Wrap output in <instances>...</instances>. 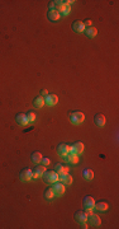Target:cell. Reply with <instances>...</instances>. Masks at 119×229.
Here are the masks:
<instances>
[{
  "label": "cell",
  "mask_w": 119,
  "mask_h": 229,
  "mask_svg": "<svg viewBox=\"0 0 119 229\" xmlns=\"http://www.w3.org/2000/svg\"><path fill=\"white\" fill-rule=\"evenodd\" d=\"M43 178H45L46 183H55L60 179L58 173H56L55 171H46L43 173Z\"/></svg>",
  "instance_id": "obj_1"
},
{
  "label": "cell",
  "mask_w": 119,
  "mask_h": 229,
  "mask_svg": "<svg viewBox=\"0 0 119 229\" xmlns=\"http://www.w3.org/2000/svg\"><path fill=\"white\" fill-rule=\"evenodd\" d=\"M84 120H85V115L83 112H80V111H75V112L70 113V121L75 125H79L81 122H84Z\"/></svg>",
  "instance_id": "obj_2"
},
{
  "label": "cell",
  "mask_w": 119,
  "mask_h": 229,
  "mask_svg": "<svg viewBox=\"0 0 119 229\" xmlns=\"http://www.w3.org/2000/svg\"><path fill=\"white\" fill-rule=\"evenodd\" d=\"M52 190H53V192H55V195H56V196H61V195H63V194H65V185H63L62 182L60 183L58 181H57V182L53 183V186H52Z\"/></svg>",
  "instance_id": "obj_3"
},
{
  "label": "cell",
  "mask_w": 119,
  "mask_h": 229,
  "mask_svg": "<svg viewBox=\"0 0 119 229\" xmlns=\"http://www.w3.org/2000/svg\"><path fill=\"white\" fill-rule=\"evenodd\" d=\"M46 172V167L45 166H37L34 169H33V174H32V178L36 179V178H38L41 177V176H43V173Z\"/></svg>",
  "instance_id": "obj_4"
},
{
  "label": "cell",
  "mask_w": 119,
  "mask_h": 229,
  "mask_svg": "<svg viewBox=\"0 0 119 229\" xmlns=\"http://www.w3.org/2000/svg\"><path fill=\"white\" fill-rule=\"evenodd\" d=\"M88 221L90 223L91 225H94V227H99L100 224H101V220H100V218L96 215V214H90L89 216H88Z\"/></svg>",
  "instance_id": "obj_5"
},
{
  "label": "cell",
  "mask_w": 119,
  "mask_h": 229,
  "mask_svg": "<svg viewBox=\"0 0 119 229\" xmlns=\"http://www.w3.org/2000/svg\"><path fill=\"white\" fill-rule=\"evenodd\" d=\"M57 102H58V97L56 94H48L45 98V104L47 106H55L57 104Z\"/></svg>",
  "instance_id": "obj_6"
},
{
  "label": "cell",
  "mask_w": 119,
  "mask_h": 229,
  "mask_svg": "<svg viewBox=\"0 0 119 229\" xmlns=\"http://www.w3.org/2000/svg\"><path fill=\"white\" fill-rule=\"evenodd\" d=\"M68 152H70V146L67 145V144H60V145L57 146V153L61 157H66L68 154Z\"/></svg>",
  "instance_id": "obj_7"
},
{
  "label": "cell",
  "mask_w": 119,
  "mask_h": 229,
  "mask_svg": "<svg viewBox=\"0 0 119 229\" xmlns=\"http://www.w3.org/2000/svg\"><path fill=\"white\" fill-rule=\"evenodd\" d=\"M75 218H76V220L80 223V224H85V223L88 221V214H86L85 211H81V210L75 214Z\"/></svg>",
  "instance_id": "obj_8"
},
{
  "label": "cell",
  "mask_w": 119,
  "mask_h": 229,
  "mask_svg": "<svg viewBox=\"0 0 119 229\" xmlns=\"http://www.w3.org/2000/svg\"><path fill=\"white\" fill-rule=\"evenodd\" d=\"M72 29H74L75 32H79V33L84 32V31H85L84 22H81V20H75V22L72 23Z\"/></svg>",
  "instance_id": "obj_9"
},
{
  "label": "cell",
  "mask_w": 119,
  "mask_h": 229,
  "mask_svg": "<svg viewBox=\"0 0 119 229\" xmlns=\"http://www.w3.org/2000/svg\"><path fill=\"white\" fill-rule=\"evenodd\" d=\"M60 179H61V182L66 186V185H71L72 183V177L70 176L68 173H63V174H58Z\"/></svg>",
  "instance_id": "obj_10"
},
{
  "label": "cell",
  "mask_w": 119,
  "mask_h": 229,
  "mask_svg": "<svg viewBox=\"0 0 119 229\" xmlns=\"http://www.w3.org/2000/svg\"><path fill=\"white\" fill-rule=\"evenodd\" d=\"M71 148H72L74 154H77V155H80V154L84 152V144H83V143H80V141L75 143Z\"/></svg>",
  "instance_id": "obj_11"
},
{
  "label": "cell",
  "mask_w": 119,
  "mask_h": 229,
  "mask_svg": "<svg viewBox=\"0 0 119 229\" xmlns=\"http://www.w3.org/2000/svg\"><path fill=\"white\" fill-rule=\"evenodd\" d=\"M66 159L67 163H71V164H76L79 162V155L77 154H74V153H68L66 157H63Z\"/></svg>",
  "instance_id": "obj_12"
},
{
  "label": "cell",
  "mask_w": 119,
  "mask_h": 229,
  "mask_svg": "<svg viewBox=\"0 0 119 229\" xmlns=\"http://www.w3.org/2000/svg\"><path fill=\"white\" fill-rule=\"evenodd\" d=\"M94 121H95V125L98 126V127H103L105 125V116L104 115H95V119H94Z\"/></svg>",
  "instance_id": "obj_13"
},
{
  "label": "cell",
  "mask_w": 119,
  "mask_h": 229,
  "mask_svg": "<svg viewBox=\"0 0 119 229\" xmlns=\"http://www.w3.org/2000/svg\"><path fill=\"white\" fill-rule=\"evenodd\" d=\"M55 172L58 174H63V173H68V167L63 166L62 163H57L55 167Z\"/></svg>",
  "instance_id": "obj_14"
},
{
  "label": "cell",
  "mask_w": 119,
  "mask_h": 229,
  "mask_svg": "<svg viewBox=\"0 0 119 229\" xmlns=\"http://www.w3.org/2000/svg\"><path fill=\"white\" fill-rule=\"evenodd\" d=\"M32 174H33V171L30 169H23L20 172V179L22 181H29L32 178Z\"/></svg>",
  "instance_id": "obj_15"
},
{
  "label": "cell",
  "mask_w": 119,
  "mask_h": 229,
  "mask_svg": "<svg viewBox=\"0 0 119 229\" xmlns=\"http://www.w3.org/2000/svg\"><path fill=\"white\" fill-rule=\"evenodd\" d=\"M85 35L89 37V38H94V37L98 35V29H96L95 27H93V26H91V27H88V28H85Z\"/></svg>",
  "instance_id": "obj_16"
},
{
  "label": "cell",
  "mask_w": 119,
  "mask_h": 229,
  "mask_svg": "<svg viewBox=\"0 0 119 229\" xmlns=\"http://www.w3.org/2000/svg\"><path fill=\"white\" fill-rule=\"evenodd\" d=\"M84 206L85 207H90V209H94V206H95L94 197H91V196H86V197L84 199Z\"/></svg>",
  "instance_id": "obj_17"
},
{
  "label": "cell",
  "mask_w": 119,
  "mask_h": 229,
  "mask_svg": "<svg viewBox=\"0 0 119 229\" xmlns=\"http://www.w3.org/2000/svg\"><path fill=\"white\" fill-rule=\"evenodd\" d=\"M17 122L19 125H22V126H25V125H28L29 122H28V119H27V115H24V113H19V115H17Z\"/></svg>",
  "instance_id": "obj_18"
},
{
  "label": "cell",
  "mask_w": 119,
  "mask_h": 229,
  "mask_svg": "<svg viewBox=\"0 0 119 229\" xmlns=\"http://www.w3.org/2000/svg\"><path fill=\"white\" fill-rule=\"evenodd\" d=\"M70 10H71V7H70V5H66V4H61L58 7V13L62 14V15H67L70 13Z\"/></svg>",
  "instance_id": "obj_19"
},
{
  "label": "cell",
  "mask_w": 119,
  "mask_h": 229,
  "mask_svg": "<svg viewBox=\"0 0 119 229\" xmlns=\"http://www.w3.org/2000/svg\"><path fill=\"white\" fill-rule=\"evenodd\" d=\"M60 17H61V14L58 13V10H50L48 12V19L50 20H58L60 19Z\"/></svg>",
  "instance_id": "obj_20"
},
{
  "label": "cell",
  "mask_w": 119,
  "mask_h": 229,
  "mask_svg": "<svg viewBox=\"0 0 119 229\" xmlns=\"http://www.w3.org/2000/svg\"><path fill=\"white\" fill-rule=\"evenodd\" d=\"M83 176H84V178L86 181H91L94 178V172L91 171V169H84L83 171Z\"/></svg>",
  "instance_id": "obj_21"
},
{
  "label": "cell",
  "mask_w": 119,
  "mask_h": 229,
  "mask_svg": "<svg viewBox=\"0 0 119 229\" xmlns=\"http://www.w3.org/2000/svg\"><path fill=\"white\" fill-rule=\"evenodd\" d=\"M42 154L39 153V152H34L33 154H32V161H33V163H36V164H39L41 163V161H42Z\"/></svg>",
  "instance_id": "obj_22"
},
{
  "label": "cell",
  "mask_w": 119,
  "mask_h": 229,
  "mask_svg": "<svg viewBox=\"0 0 119 229\" xmlns=\"http://www.w3.org/2000/svg\"><path fill=\"white\" fill-rule=\"evenodd\" d=\"M33 104H34V107L36 108H41V107H43L45 106V99H43V97H37L34 101H33Z\"/></svg>",
  "instance_id": "obj_23"
},
{
  "label": "cell",
  "mask_w": 119,
  "mask_h": 229,
  "mask_svg": "<svg viewBox=\"0 0 119 229\" xmlns=\"http://www.w3.org/2000/svg\"><path fill=\"white\" fill-rule=\"evenodd\" d=\"M94 207L96 210H99V211H105L108 209V204L104 202V201H100V202H98V204H95Z\"/></svg>",
  "instance_id": "obj_24"
},
{
  "label": "cell",
  "mask_w": 119,
  "mask_h": 229,
  "mask_svg": "<svg viewBox=\"0 0 119 229\" xmlns=\"http://www.w3.org/2000/svg\"><path fill=\"white\" fill-rule=\"evenodd\" d=\"M55 192H53V190L50 187V188H47L46 191H45V197L47 199V200H51V199H53L55 197Z\"/></svg>",
  "instance_id": "obj_25"
},
{
  "label": "cell",
  "mask_w": 119,
  "mask_h": 229,
  "mask_svg": "<svg viewBox=\"0 0 119 229\" xmlns=\"http://www.w3.org/2000/svg\"><path fill=\"white\" fill-rule=\"evenodd\" d=\"M27 119H28V122H33L36 120V113L34 112H28L27 113Z\"/></svg>",
  "instance_id": "obj_26"
},
{
  "label": "cell",
  "mask_w": 119,
  "mask_h": 229,
  "mask_svg": "<svg viewBox=\"0 0 119 229\" xmlns=\"http://www.w3.org/2000/svg\"><path fill=\"white\" fill-rule=\"evenodd\" d=\"M50 163H51V161H50L48 158H42V161H41V164H42V166L47 167V166H50Z\"/></svg>",
  "instance_id": "obj_27"
},
{
  "label": "cell",
  "mask_w": 119,
  "mask_h": 229,
  "mask_svg": "<svg viewBox=\"0 0 119 229\" xmlns=\"http://www.w3.org/2000/svg\"><path fill=\"white\" fill-rule=\"evenodd\" d=\"M91 24H93V22H91L90 19H86L85 22H84V26H85V28H88V27H91Z\"/></svg>",
  "instance_id": "obj_28"
},
{
  "label": "cell",
  "mask_w": 119,
  "mask_h": 229,
  "mask_svg": "<svg viewBox=\"0 0 119 229\" xmlns=\"http://www.w3.org/2000/svg\"><path fill=\"white\" fill-rule=\"evenodd\" d=\"M47 95H48L47 90H46V89H42V90H41V97H47Z\"/></svg>",
  "instance_id": "obj_29"
},
{
  "label": "cell",
  "mask_w": 119,
  "mask_h": 229,
  "mask_svg": "<svg viewBox=\"0 0 119 229\" xmlns=\"http://www.w3.org/2000/svg\"><path fill=\"white\" fill-rule=\"evenodd\" d=\"M48 7H50V10H55V8H56V5H55V3H50V5H48Z\"/></svg>",
  "instance_id": "obj_30"
}]
</instances>
